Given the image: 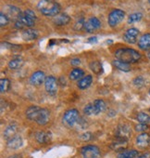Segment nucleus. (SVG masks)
I'll list each match as a JSON object with an SVG mask.
<instances>
[{"label":"nucleus","instance_id":"26","mask_svg":"<svg viewBox=\"0 0 150 158\" xmlns=\"http://www.w3.org/2000/svg\"><path fill=\"white\" fill-rule=\"evenodd\" d=\"M139 152L135 150L131 151H122L120 153H119V158H136Z\"/></svg>","mask_w":150,"mask_h":158},{"label":"nucleus","instance_id":"36","mask_svg":"<svg viewBox=\"0 0 150 158\" xmlns=\"http://www.w3.org/2000/svg\"><path fill=\"white\" fill-rule=\"evenodd\" d=\"M147 128H148L147 124H144V123H141V124H138V125L135 126V130L136 131H145Z\"/></svg>","mask_w":150,"mask_h":158},{"label":"nucleus","instance_id":"34","mask_svg":"<svg viewBox=\"0 0 150 158\" xmlns=\"http://www.w3.org/2000/svg\"><path fill=\"white\" fill-rule=\"evenodd\" d=\"M133 83H134V85H135L136 87L141 88V87H143V86H144V78H143V77L139 76V77H137V78H135V79H134Z\"/></svg>","mask_w":150,"mask_h":158},{"label":"nucleus","instance_id":"41","mask_svg":"<svg viewBox=\"0 0 150 158\" xmlns=\"http://www.w3.org/2000/svg\"><path fill=\"white\" fill-rule=\"evenodd\" d=\"M147 56H148V58H149V59H150V52H149V53H148V55H147Z\"/></svg>","mask_w":150,"mask_h":158},{"label":"nucleus","instance_id":"25","mask_svg":"<svg viewBox=\"0 0 150 158\" xmlns=\"http://www.w3.org/2000/svg\"><path fill=\"white\" fill-rule=\"evenodd\" d=\"M22 63H23L22 59L17 56L9 62V67L10 69H12V70H17V69H19V68H21L22 66Z\"/></svg>","mask_w":150,"mask_h":158},{"label":"nucleus","instance_id":"29","mask_svg":"<svg viewBox=\"0 0 150 158\" xmlns=\"http://www.w3.org/2000/svg\"><path fill=\"white\" fill-rule=\"evenodd\" d=\"M90 68L91 70L95 73H97V74H100L103 73V67H102V64L99 62V61H94V62H91L90 64Z\"/></svg>","mask_w":150,"mask_h":158},{"label":"nucleus","instance_id":"42","mask_svg":"<svg viewBox=\"0 0 150 158\" xmlns=\"http://www.w3.org/2000/svg\"><path fill=\"white\" fill-rule=\"evenodd\" d=\"M148 2H149V3H150V0H148Z\"/></svg>","mask_w":150,"mask_h":158},{"label":"nucleus","instance_id":"5","mask_svg":"<svg viewBox=\"0 0 150 158\" xmlns=\"http://www.w3.org/2000/svg\"><path fill=\"white\" fill-rule=\"evenodd\" d=\"M35 20H36V15L31 10H26L24 12H22V16L19 19V21L22 22V23L27 27L34 26L35 23Z\"/></svg>","mask_w":150,"mask_h":158},{"label":"nucleus","instance_id":"11","mask_svg":"<svg viewBox=\"0 0 150 158\" xmlns=\"http://www.w3.org/2000/svg\"><path fill=\"white\" fill-rule=\"evenodd\" d=\"M138 35H139V30L138 29L130 28L123 35V39L129 44H134L137 41Z\"/></svg>","mask_w":150,"mask_h":158},{"label":"nucleus","instance_id":"32","mask_svg":"<svg viewBox=\"0 0 150 158\" xmlns=\"http://www.w3.org/2000/svg\"><path fill=\"white\" fill-rule=\"evenodd\" d=\"M10 23V18L4 12H0V26L4 27Z\"/></svg>","mask_w":150,"mask_h":158},{"label":"nucleus","instance_id":"38","mask_svg":"<svg viewBox=\"0 0 150 158\" xmlns=\"http://www.w3.org/2000/svg\"><path fill=\"white\" fill-rule=\"evenodd\" d=\"M70 64L72 65V66H78V65H80L81 64V60H79V59H72L71 60H70Z\"/></svg>","mask_w":150,"mask_h":158},{"label":"nucleus","instance_id":"35","mask_svg":"<svg viewBox=\"0 0 150 158\" xmlns=\"http://www.w3.org/2000/svg\"><path fill=\"white\" fill-rule=\"evenodd\" d=\"M85 21L83 18L79 19L76 22V24H75V29H76V30H81L83 27H85Z\"/></svg>","mask_w":150,"mask_h":158},{"label":"nucleus","instance_id":"4","mask_svg":"<svg viewBox=\"0 0 150 158\" xmlns=\"http://www.w3.org/2000/svg\"><path fill=\"white\" fill-rule=\"evenodd\" d=\"M79 119H80V114L78 110L69 109L68 111L65 112L63 118H62V122L65 126L71 127L79 121Z\"/></svg>","mask_w":150,"mask_h":158},{"label":"nucleus","instance_id":"23","mask_svg":"<svg viewBox=\"0 0 150 158\" xmlns=\"http://www.w3.org/2000/svg\"><path fill=\"white\" fill-rule=\"evenodd\" d=\"M126 144H127V140L122 139H119L117 138V139L111 144V148L115 151H123L126 148Z\"/></svg>","mask_w":150,"mask_h":158},{"label":"nucleus","instance_id":"6","mask_svg":"<svg viewBox=\"0 0 150 158\" xmlns=\"http://www.w3.org/2000/svg\"><path fill=\"white\" fill-rule=\"evenodd\" d=\"M81 153L84 158H100V150L95 145H87L82 148Z\"/></svg>","mask_w":150,"mask_h":158},{"label":"nucleus","instance_id":"17","mask_svg":"<svg viewBox=\"0 0 150 158\" xmlns=\"http://www.w3.org/2000/svg\"><path fill=\"white\" fill-rule=\"evenodd\" d=\"M138 47L141 49H150V34H144L141 36L138 41Z\"/></svg>","mask_w":150,"mask_h":158},{"label":"nucleus","instance_id":"1","mask_svg":"<svg viewBox=\"0 0 150 158\" xmlns=\"http://www.w3.org/2000/svg\"><path fill=\"white\" fill-rule=\"evenodd\" d=\"M28 119L36 122L38 125H45L49 121V112L45 108L38 106H31L26 111Z\"/></svg>","mask_w":150,"mask_h":158},{"label":"nucleus","instance_id":"39","mask_svg":"<svg viewBox=\"0 0 150 158\" xmlns=\"http://www.w3.org/2000/svg\"><path fill=\"white\" fill-rule=\"evenodd\" d=\"M136 158H150V153L144 152V153H139Z\"/></svg>","mask_w":150,"mask_h":158},{"label":"nucleus","instance_id":"22","mask_svg":"<svg viewBox=\"0 0 150 158\" xmlns=\"http://www.w3.org/2000/svg\"><path fill=\"white\" fill-rule=\"evenodd\" d=\"M93 103V106H94V109H95V114L96 115L97 114H99L101 113H103L105 110H106V103L104 101L102 100H96Z\"/></svg>","mask_w":150,"mask_h":158},{"label":"nucleus","instance_id":"37","mask_svg":"<svg viewBox=\"0 0 150 158\" xmlns=\"http://www.w3.org/2000/svg\"><path fill=\"white\" fill-rule=\"evenodd\" d=\"M80 138L82 139V140H84V141H86V140H89V139H91V138H92V135H91L90 133L86 132V133H84L83 135H81V137H80Z\"/></svg>","mask_w":150,"mask_h":158},{"label":"nucleus","instance_id":"2","mask_svg":"<svg viewBox=\"0 0 150 158\" xmlns=\"http://www.w3.org/2000/svg\"><path fill=\"white\" fill-rule=\"evenodd\" d=\"M37 8L42 14L47 17L58 15L61 10L60 5L55 0H41L37 5Z\"/></svg>","mask_w":150,"mask_h":158},{"label":"nucleus","instance_id":"21","mask_svg":"<svg viewBox=\"0 0 150 158\" xmlns=\"http://www.w3.org/2000/svg\"><path fill=\"white\" fill-rule=\"evenodd\" d=\"M17 131H18L17 125H10V126H9L5 129V131H4V138L9 140V139H12L13 137L16 136Z\"/></svg>","mask_w":150,"mask_h":158},{"label":"nucleus","instance_id":"3","mask_svg":"<svg viewBox=\"0 0 150 158\" xmlns=\"http://www.w3.org/2000/svg\"><path fill=\"white\" fill-rule=\"evenodd\" d=\"M115 57L118 60L128 64L137 62L141 59L140 53L132 48H120L116 51Z\"/></svg>","mask_w":150,"mask_h":158},{"label":"nucleus","instance_id":"24","mask_svg":"<svg viewBox=\"0 0 150 158\" xmlns=\"http://www.w3.org/2000/svg\"><path fill=\"white\" fill-rule=\"evenodd\" d=\"M85 74V72L82 69L79 68H75L73 69L70 73H69V78L71 80H79V79H82L83 76Z\"/></svg>","mask_w":150,"mask_h":158},{"label":"nucleus","instance_id":"19","mask_svg":"<svg viewBox=\"0 0 150 158\" xmlns=\"http://www.w3.org/2000/svg\"><path fill=\"white\" fill-rule=\"evenodd\" d=\"M93 82V77L92 75H86L85 77H83L82 79H80L77 86L80 89H85L87 88L90 87V85Z\"/></svg>","mask_w":150,"mask_h":158},{"label":"nucleus","instance_id":"33","mask_svg":"<svg viewBox=\"0 0 150 158\" xmlns=\"http://www.w3.org/2000/svg\"><path fill=\"white\" fill-rule=\"evenodd\" d=\"M84 113L86 115H96L95 114V109H94V106H93V103H89L87 104L85 108H84Z\"/></svg>","mask_w":150,"mask_h":158},{"label":"nucleus","instance_id":"10","mask_svg":"<svg viewBox=\"0 0 150 158\" xmlns=\"http://www.w3.org/2000/svg\"><path fill=\"white\" fill-rule=\"evenodd\" d=\"M45 81V73L42 71H37L34 73L30 77V83L34 87H38L42 85Z\"/></svg>","mask_w":150,"mask_h":158},{"label":"nucleus","instance_id":"9","mask_svg":"<svg viewBox=\"0 0 150 158\" xmlns=\"http://www.w3.org/2000/svg\"><path fill=\"white\" fill-rule=\"evenodd\" d=\"M101 26V23L100 21L96 18V17H93V18H90L89 20H87L85 23V30L88 33H93L95 31H97V29H99Z\"/></svg>","mask_w":150,"mask_h":158},{"label":"nucleus","instance_id":"7","mask_svg":"<svg viewBox=\"0 0 150 158\" xmlns=\"http://www.w3.org/2000/svg\"><path fill=\"white\" fill-rule=\"evenodd\" d=\"M125 12L121 10H113L109 15V24L111 27L117 26L124 19Z\"/></svg>","mask_w":150,"mask_h":158},{"label":"nucleus","instance_id":"44","mask_svg":"<svg viewBox=\"0 0 150 158\" xmlns=\"http://www.w3.org/2000/svg\"><path fill=\"white\" fill-rule=\"evenodd\" d=\"M149 94H150V91H149Z\"/></svg>","mask_w":150,"mask_h":158},{"label":"nucleus","instance_id":"30","mask_svg":"<svg viewBox=\"0 0 150 158\" xmlns=\"http://www.w3.org/2000/svg\"><path fill=\"white\" fill-rule=\"evenodd\" d=\"M143 18V14L140 13V12H135V13H132L129 16L128 18V23H137L139 21H141Z\"/></svg>","mask_w":150,"mask_h":158},{"label":"nucleus","instance_id":"28","mask_svg":"<svg viewBox=\"0 0 150 158\" xmlns=\"http://www.w3.org/2000/svg\"><path fill=\"white\" fill-rule=\"evenodd\" d=\"M10 88V81L8 78H2L0 80V90L2 93L7 92Z\"/></svg>","mask_w":150,"mask_h":158},{"label":"nucleus","instance_id":"27","mask_svg":"<svg viewBox=\"0 0 150 158\" xmlns=\"http://www.w3.org/2000/svg\"><path fill=\"white\" fill-rule=\"evenodd\" d=\"M112 63L114 64V66H115L117 69H119V70H120V71H122V72H129L130 69H131L128 63L122 62V61L118 60H114Z\"/></svg>","mask_w":150,"mask_h":158},{"label":"nucleus","instance_id":"16","mask_svg":"<svg viewBox=\"0 0 150 158\" xmlns=\"http://www.w3.org/2000/svg\"><path fill=\"white\" fill-rule=\"evenodd\" d=\"M23 144V141H22V139L21 136H15L13 137L12 139H9L8 140V147L10 149H13V150H16V149H19L22 146Z\"/></svg>","mask_w":150,"mask_h":158},{"label":"nucleus","instance_id":"14","mask_svg":"<svg viewBox=\"0 0 150 158\" xmlns=\"http://www.w3.org/2000/svg\"><path fill=\"white\" fill-rule=\"evenodd\" d=\"M150 143V136L147 133H142L136 138V144L140 148H146Z\"/></svg>","mask_w":150,"mask_h":158},{"label":"nucleus","instance_id":"18","mask_svg":"<svg viewBox=\"0 0 150 158\" xmlns=\"http://www.w3.org/2000/svg\"><path fill=\"white\" fill-rule=\"evenodd\" d=\"M22 12L21 11L20 9H18V8H16L14 6L8 7V14L7 15L9 16L10 19L12 18L16 22V21H18L20 19V17L22 16Z\"/></svg>","mask_w":150,"mask_h":158},{"label":"nucleus","instance_id":"12","mask_svg":"<svg viewBox=\"0 0 150 158\" xmlns=\"http://www.w3.org/2000/svg\"><path fill=\"white\" fill-rule=\"evenodd\" d=\"M116 136L119 139L128 140L131 136V128L127 125H120L116 129Z\"/></svg>","mask_w":150,"mask_h":158},{"label":"nucleus","instance_id":"13","mask_svg":"<svg viewBox=\"0 0 150 158\" xmlns=\"http://www.w3.org/2000/svg\"><path fill=\"white\" fill-rule=\"evenodd\" d=\"M51 137L52 135L49 131H38L35 134V139L37 140V142L41 144L49 142L51 140Z\"/></svg>","mask_w":150,"mask_h":158},{"label":"nucleus","instance_id":"20","mask_svg":"<svg viewBox=\"0 0 150 158\" xmlns=\"http://www.w3.org/2000/svg\"><path fill=\"white\" fill-rule=\"evenodd\" d=\"M22 38L25 41L34 40L38 37V32L34 29H27L22 33Z\"/></svg>","mask_w":150,"mask_h":158},{"label":"nucleus","instance_id":"8","mask_svg":"<svg viewBox=\"0 0 150 158\" xmlns=\"http://www.w3.org/2000/svg\"><path fill=\"white\" fill-rule=\"evenodd\" d=\"M45 89L46 92L51 96H54V95L57 94V79L54 76H48V77L45 78Z\"/></svg>","mask_w":150,"mask_h":158},{"label":"nucleus","instance_id":"31","mask_svg":"<svg viewBox=\"0 0 150 158\" xmlns=\"http://www.w3.org/2000/svg\"><path fill=\"white\" fill-rule=\"evenodd\" d=\"M137 120L140 123H144V124H147L150 122V116L148 114H146L145 113H139L137 114Z\"/></svg>","mask_w":150,"mask_h":158},{"label":"nucleus","instance_id":"43","mask_svg":"<svg viewBox=\"0 0 150 158\" xmlns=\"http://www.w3.org/2000/svg\"><path fill=\"white\" fill-rule=\"evenodd\" d=\"M149 112H150V109H149Z\"/></svg>","mask_w":150,"mask_h":158},{"label":"nucleus","instance_id":"15","mask_svg":"<svg viewBox=\"0 0 150 158\" xmlns=\"http://www.w3.org/2000/svg\"><path fill=\"white\" fill-rule=\"evenodd\" d=\"M69 21H70V18H69V16L67 15L66 13H60V14L57 15V16L54 18V20H53L54 23H55L56 25H57V26L66 25V24H68V23H69Z\"/></svg>","mask_w":150,"mask_h":158},{"label":"nucleus","instance_id":"40","mask_svg":"<svg viewBox=\"0 0 150 158\" xmlns=\"http://www.w3.org/2000/svg\"><path fill=\"white\" fill-rule=\"evenodd\" d=\"M88 42L89 43H97V38L96 36H92L88 38Z\"/></svg>","mask_w":150,"mask_h":158}]
</instances>
